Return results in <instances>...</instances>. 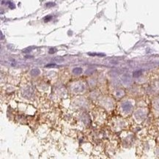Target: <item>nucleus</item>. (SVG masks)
<instances>
[{
    "mask_svg": "<svg viewBox=\"0 0 159 159\" xmlns=\"http://www.w3.org/2000/svg\"><path fill=\"white\" fill-rule=\"evenodd\" d=\"M51 18H52V16H48L45 17V18H44V20H45V21H48L49 20H51Z\"/></svg>",
    "mask_w": 159,
    "mask_h": 159,
    "instance_id": "1",
    "label": "nucleus"
}]
</instances>
